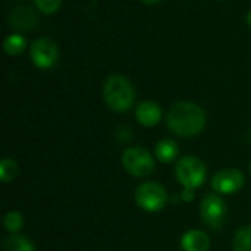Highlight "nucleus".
I'll list each match as a JSON object with an SVG mask.
<instances>
[{
  "instance_id": "nucleus-1",
  "label": "nucleus",
  "mask_w": 251,
  "mask_h": 251,
  "mask_svg": "<svg viewBox=\"0 0 251 251\" xmlns=\"http://www.w3.org/2000/svg\"><path fill=\"white\" fill-rule=\"evenodd\" d=\"M166 124L176 135L194 137L203 131L206 125V113L196 103L178 101L169 109Z\"/></svg>"
},
{
  "instance_id": "nucleus-2",
  "label": "nucleus",
  "mask_w": 251,
  "mask_h": 251,
  "mask_svg": "<svg viewBox=\"0 0 251 251\" xmlns=\"http://www.w3.org/2000/svg\"><path fill=\"white\" fill-rule=\"evenodd\" d=\"M104 103L113 112H126L135 100V90L131 81L122 75H112L103 87Z\"/></svg>"
},
{
  "instance_id": "nucleus-3",
  "label": "nucleus",
  "mask_w": 251,
  "mask_h": 251,
  "mask_svg": "<svg viewBox=\"0 0 251 251\" xmlns=\"http://www.w3.org/2000/svg\"><path fill=\"white\" fill-rule=\"evenodd\" d=\"M175 175L185 190H194L203 185L206 179V166L196 156H185L176 162Z\"/></svg>"
},
{
  "instance_id": "nucleus-4",
  "label": "nucleus",
  "mask_w": 251,
  "mask_h": 251,
  "mask_svg": "<svg viewBox=\"0 0 251 251\" xmlns=\"http://www.w3.org/2000/svg\"><path fill=\"white\" fill-rule=\"evenodd\" d=\"M122 165L132 176H149L154 171V159L143 147L126 149L122 156Z\"/></svg>"
},
{
  "instance_id": "nucleus-5",
  "label": "nucleus",
  "mask_w": 251,
  "mask_h": 251,
  "mask_svg": "<svg viewBox=\"0 0 251 251\" xmlns=\"http://www.w3.org/2000/svg\"><path fill=\"white\" fill-rule=\"evenodd\" d=\"M168 194L163 185L157 182H144L135 190V201L146 212H159L165 207Z\"/></svg>"
},
{
  "instance_id": "nucleus-6",
  "label": "nucleus",
  "mask_w": 251,
  "mask_h": 251,
  "mask_svg": "<svg viewBox=\"0 0 251 251\" xmlns=\"http://www.w3.org/2000/svg\"><path fill=\"white\" fill-rule=\"evenodd\" d=\"M200 218L204 225L209 228L218 229L224 225L226 218V204L225 201L215 194H209L203 199L200 204Z\"/></svg>"
},
{
  "instance_id": "nucleus-7",
  "label": "nucleus",
  "mask_w": 251,
  "mask_h": 251,
  "mask_svg": "<svg viewBox=\"0 0 251 251\" xmlns=\"http://www.w3.org/2000/svg\"><path fill=\"white\" fill-rule=\"evenodd\" d=\"M59 59L57 44L47 37L38 38L31 46V60L40 69H50Z\"/></svg>"
},
{
  "instance_id": "nucleus-8",
  "label": "nucleus",
  "mask_w": 251,
  "mask_h": 251,
  "mask_svg": "<svg viewBox=\"0 0 251 251\" xmlns=\"http://www.w3.org/2000/svg\"><path fill=\"white\" fill-rule=\"evenodd\" d=\"M244 185V175L241 171L234 168H226L215 174L212 178V188L218 194H234L238 193Z\"/></svg>"
},
{
  "instance_id": "nucleus-9",
  "label": "nucleus",
  "mask_w": 251,
  "mask_h": 251,
  "mask_svg": "<svg viewBox=\"0 0 251 251\" xmlns=\"http://www.w3.org/2000/svg\"><path fill=\"white\" fill-rule=\"evenodd\" d=\"M7 22L16 31H31V29H34L37 26L38 16L31 7L19 6V7H15L9 13Z\"/></svg>"
},
{
  "instance_id": "nucleus-10",
  "label": "nucleus",
  "mask_w": 251,
  "mask_h": 251,
  "mask_svg": "<svg viewBox=\"0 0 251 251\" xmlns=\"http://www.w3.org/2000/svg\"><path fill=\"white\" fill-rule=\"evenodd\" d=\"M135 116H137V121L143 126L150 128V126H154V125H157L160 122V119H162V109L154 101H141L137 106Z\"/></svg>"
},
{
  "instance_id": "nucleus-11",
  "label": "nucleus",
  "mask_w": 251,
  "mask_h": 251,
  "mask_svg": "<svg viewBox=\"0 0 251 251\" xmlns=\"http://www.w3.org/2000/svg\"><path fill=\"white\" fill-rule=\"evenodd\" d=\"M181 247L184 251H209L210 238L200 229H191L182 235Z\"/></svg>"
},
{
  "instance_id": "nucleus-12",
  "label": "nucleus",
  "mask_w": 251,
  "mask_h": 251,
  "mask_svg": "<svg viewBox=\"0 0 251 251\" xmlns=\"http://www.w3.org/2000/svg\"><path fill=\"white\" fill-rule=\"evenodd\" d=\"M154 156L162 163L174 162L176 159V156H178V146H176V143L169 140V138L160 140L156 144V147H154Z\"/></svg>"
},
{
  "instance_id": "nucleus-13",
  "label": "nucleus",
  "mask_w": 251,
  "mask_h": 251,
  "mask_svg": "<svg viewBox=\"0 0 251 251\" xmlns=\"http://www.w3.org/2000/svg\"><path fill=\"white\" fill-rule=\"evenodd\" d=\"M3 251H35L32 243L21 235H10L3 241Z\"/></svg>"
},
{
  "instance_id": "nucleus-14",
  "label": "nucleus",
  "mask_w": 251,
  "mask_h": 251,
  "mask_svg": "<svg viewBox=\"0 0 251 251\" xmlns=\"http://www.w3.org/2000/svg\"><path fill=\"white\" fill-rule=\"evenodd\" d=\"M25 46H26V41L22 35L19 34H12L9 35L4 43H3V49L4 51L9 54V56H18L21 54L24 50H25Z\"/></svg>"
},
{
  "instance_id": "nucleus-15",
  "label": "nucleus",
  "mask_w": 251,
  "mask_h": 251,
  "mask_svg": "<svg viewBox=\"0 0 251 251\" xmlns=\"http://www.w3.org/2000/svg\"><path fill=\"white\" fill-rule=\"evenodd\" d=\"M234 251H251V225L237 231L234 237Z\"/></svg>"
},
{
  "instance_id": "nucleus-16",
  "label": "nucleus",
  "mask_w": 251,
  "mask_h": 251,
  "mask_svg": "<svg viewBox=\"0 0 251 251\" xmlns=\"http://www.w3.org/2000/svg\"><path fill=\"white\" fill-rule=\"evenodd\" d=\"M18 175V165L12 159H3L0 163V179L1 182H10Z\"/></svg>"
},
{
  "instance_id": "nucleus-17",
  "label": "nucleus",
  "mask_w": 251,
  "mask_h": 251,
  "mask_svg": "<svg viewBox=\"0 0 251 251\" xmlns=\"http://www.w3.org/2000/svg\"><path fill=\"white\" fill-rule=\"evenodd\" d=\"M3 224L9 232L15 234L18 231H21V228L24 225V218L19 212H9V213H6V216L3 219Z\"/></svg>"
},
{
  "instance_id": "nucleus-18",
  "label": "nucleus",
  "mask_w": 251,
  "mask_h": 251,
  "mask_svg": "<svg viewBox=\"0 0 251 251\" xmlns=\"http://www.w3.org/2000/svg\"><path fill=\"white\" fill-rule=\"evenodd\" d=\"M34 1H35L37 9L43 13H47V15L57 12L60 4H62V0H34Z\"/></svg>"
},
{
  "instance_id": "nucleus-19",
  "label": "nucleus",
  "mask_w": 251,
  "mask_h": 251,
  "mask_svg": "<svg viewBox=\"0 0 251 251\" xmlns=\"http://www.w3.org/2000/svg\"><path fill=\"white\" fill-rule=\"evenodd\" d=\"M141 1H144V3H147V4H156V3H159V1H162V0H141Z\"/></svg>"
},
{
  "instance_id": "nucleus-20",
  "label": "nucleus",
  "mask_w": 251,
  "mask_h": 251,
  "mask_svg": "<svg viewBox=\"0 0 251 251\" xmlns=\"http://www.w3.org/2000/svg\"><path fill=\"white\" fill-rule=\"evenodd\" d=\"M247 24L250 25V28H251V10L249 12V15H247Z\"/></svg>"
},
{
  "instance_id": "nucleus-21",
  "label": "nucleus",
  "mask_w": 251,
  "mask_h": 251,
  "mask_svg": "<svg viewBox=\"0 0 251 251\" xmlns=\"http://www.w3.org/2000/svg\"><path fill=\"white\" fill-rule=\"evenodd\" d=\"M250 174H251V165H250Z\"/></svg>"
}]
</instances>
